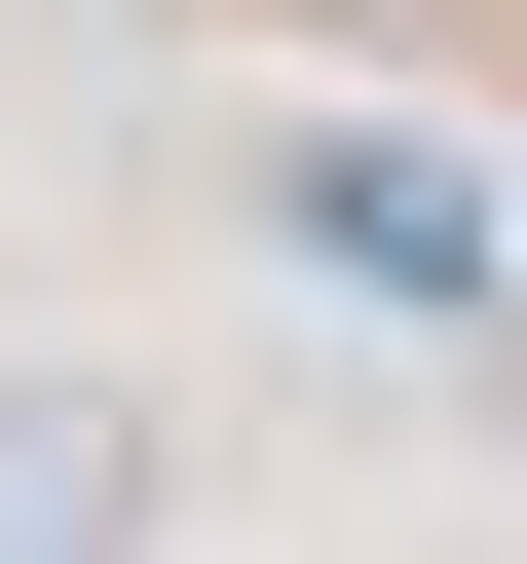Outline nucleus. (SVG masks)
<instances>
[{"label": "nucleus", "instance_id": "nucleus-1", "mask_svg": "<svg viewBox=\"0 0 527 564\" xmlns=\"http://www.w3.org/2000/svg\"><path fill=\"white\" fill-rule=\"evenodd\" d=\"M151 527H189V452L114 377H0V564H151Z\"/></svg>", "mask_w": 527, "mask_h": 564}, {"label": "nucleus", "instance_id": "nucleus-2", "mask_svg": "<svg viewBox=\"0 0 527 564\" xmlns=\"http://www.w3.org/2000/svg\"><path fill=\"white\" fill-rule=\"evenodd\" d=\"M302 263H340V302H490V188L452 151H302Z\"/></svg>", "mask_w": 527, "mask_h": 564}]
</instances>
